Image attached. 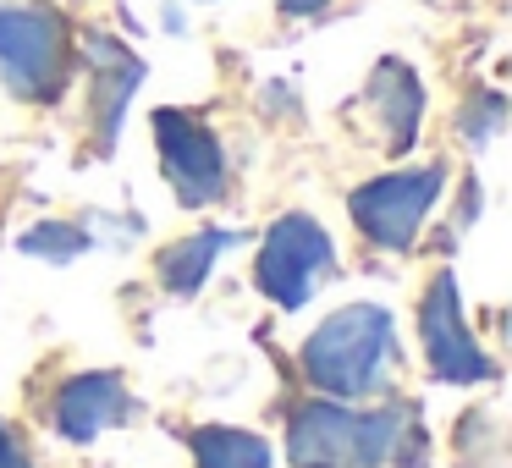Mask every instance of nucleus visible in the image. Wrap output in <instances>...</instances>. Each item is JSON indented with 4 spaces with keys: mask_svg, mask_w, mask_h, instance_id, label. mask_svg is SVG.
<instances>
[{
    "mask_svg": "<svg viewBox=\"0 0 512 468\" xmlns=\"http://www.w3.org/2000/svg\"><path fill=\"white\" fill-rule=\"evenodd\" d=\"M430 435L413 402H336L314 391L287 413V457L292 468H419Z\"/></svg>",
    "mask_w": 512,
    "mask_h": 468,
    "instance_id": "nucleus-1",
    "label": "nucleus"
},
{
    "mask_svg": "<svg viewBox=\"0 0 512 468\" xmlns=\"http://www.w3.org/2000/svg\"><path fill=\"white\" fill-rule=\"evenodd\" d=\"M397 364H402L397 320L380 303H342L336 314H325L320 331L298 353L303 380L336 402L380 397L397 380Z\"/></svg>",
    "mask_w": 512,
    "mask_h": 468,
    "instance_id": "nucleus-2",
    "label": "nucleus"
},
{
    "mask_svg": "<svg viewBox=\"0 0 512 468\" xmlns=\"http://www.w3.org/2000/svg\"><path fill=\"white\" fill-rule=\"evenodd\" d=\"M72 61H78V39L72 23L45 6H0V83L28 105H50L67 94L72 83Z\"/></svg>",
    "mask_w": 512,
    "mask_h": 468,
    "instance_id": "nucleus-3",
    "label": "nucleus"
},
{
    "mask_svg": "<svg viewBox=\"0 0 512 468\" xmlns=\"http://www.w3.org/2000/svg\"><path fill=\"white\" fill-rule=\"evenodd\" d=\"M446 188V166L430 160V166L413 171H386V177H369L364 188H353L347 199V215H353L358 237L369 248H386V254H408L419 243L424 221L435 215Z\"/></svg>",
    "mask_w": 512,
    "mask_h": 468,
    "instance_id": "nucleus-4",
    "label": "nucleus"
},
{
    "mask_svg": "<svg viewBox=\"0 0 512 468\" xmlns=\"http://www.w3.org/2000/svg\"><path fill=\"white\" fill-rule=\"evenodd\" d=\"M331 270H336V243L314 215H303V210L276 215L270 232L259 237L254 281L276 309H303Z\"/></svg>",
    "mask_w": 512,
    "mask_h": 468,
    "instance_id": "nucleus-5",
    "label": "nucleus"
},
{
    "mask_svg": "<svg viewBox=\"0 0 512 468\" xmlns=\"http://www.w3.org/2000/svg\"><path fill=\"white\" fill-rule=\"evenodd\" d=\"M155 149H160V177L171 182V193L182 199V210H204V204L226 199V149L215 138V127H204L193 111H155Z\"/></svg>",
    "mask_w": 512,
    "mask_h": 468,
    "instance_id": "nucleus-6",
    "label": "nucleus"
},
{
    "mask_svg": "<svg viewBox=\"0 0 512 468\" xmlns=\"http://www.w3.org/2000/svg\"><path fill=\"white\" fill-rule=\"evenodd\" d=\"M419 336H424V364L441 386H479L496 380V358L479 347V336L463 320V292L452 270H435L430 292L419 303Z\"/></svg>",
    "mask_w": 512,
    "mask_h": 468,
    "instance_id": "nucleus-7",
    "label": "nucleus"
},
{
    "mask_svg": "<svg viewBox=\"0 0 512 468\" xmlns=\"http://www.w3.org/2000/svg\"><path fill=\"white\" fill-rule=\"evenodd\" d=\"M127 413H133V391H127V380L116 375V369L72 375L67 386L50 397V424H56V435L72 441V446L100 441L105 430L127 424Z\"/></svg>",
    "mask_w": 512,
    "mask_h": 468,
    "instance_id": "nucleus-8",
    "label": "nucleus"
},
{
    "mask_svg": "<svg viewBox=\"0 0 512 468\" xmlns=\"http://www.w3.org/2000/svg\"><path fill=\"white\" fill-rule=\"evenodd\" d=\"M358 111H369L375 138H380L386 155H408L413 138H419V127H424V83H419V72H413L408 61H397V56L375 61Z\"/></svg>",
    "mask_w": 512,
    "mask_h": 468,
    "instance_id": "nucleus-9",
    "label": "nucleus"
},
{
    "mask_svg": "<svg viewBox=\"0 0 512 468\" xmlns=\"http://www.w3.org/2000/svg\"><path fill=\"white\" fill-rule=\"evenodd\" d=\"M83 61H89V89H94V105H89L94 149L105 155V149L122 138V116H127L133 89L144 83V61H138L127 45L105 39V34H89V39H83Z\"/></svg>",
    "mask_w": 512,
    "mask_h": 468,
    "instance_id": "nucleus-10",
    "label": "nucleus"
},
{
    "mask_svg": "<svg viewBox=\"0 0 512 468\" xmlns=\"http://www.w3.org/2000/svg\"><path fill=\"white\" fill-rule=\"evenodd\" d=\"M237 232H226V226H204V232L182 237V243H171L166 254L155 259V276L166 281L177 298H193V292L204 287V276L215 270V259H221V248H232Z\"/></svg>",
    "mask_w": 512,
    "mask_h": 468,
    "instance_id": "nucleus-11",
    "label": "nucleus"
},
{
    "mask_svg": "<svg viewBox=\"0 0 512 468\" xmlns=\"http://www.w3.org/2000/svg\"><path fill=\"white\" fill-rule=\"evenodd\" d=\"M199 468H270V441L259 430H232V424H199L188 435Z\"/></svg>",
    "mask_w": 512,
    "mask_h": 468,
    "instance_id": "nucleus-12",
    "label": "nucleus"
},
{
    "mask_svg": "<svg viewBox=\"0 0 512 468\" xmlns=\"http://www.w3.org/2000/svg\"><path fill=\"white\" fill-rule=\"evenodd\" d=\"M17 248H23L28 259H50V265H67V259L89 254V232L72 221H39L28 226L23 237H17Z\"/></svg>",
    "mask_w": 512,
    "mask_h": 468,
    "instance_id": "nucleus-13",
    "label": "nucleus"
},
{
    "mask_svg": "<svg viewBox=\"0 0 512 468\" xmlns=\"http://www.w3.org/2000/svg\"><path fill=\"white\" fill-rule=\"evenodd\" d=\"M507 127V100H501L496 89H485V94H474V100L463 105V122H457V133L468 138L474 149H485L490 138Z\"/></svg>",
    "mask_w": 512,
    "mask_h": 468,
    "instance_id": "nucleus-14",
    "label": "nucleus"
},
{
    "mask_svg": "<svg viewBox=\"0 0 512 468\" xmlns=\"http://www.w3.org/2000/svg\"><path fill=\"white\" fill-rule=\"evenodd\" d=\"M0 468H34V457H28V446L12 435V424L0 419Z\"/></svg>",
    "mask_w": 512,
    "mask_h": 468,
    "instance_id": "nucleus-15",
    "label": "nucleus"
},
{
    "mask_svg": "<svg viewBox=\"0 0 512 468\" xmlns=\"http://www.w3.org/2000/svg\"><path fill=\"white\" fill-rule=\"evenodd\" d=\"M331 0H276V12L281 17H314V12H325Z\"/></svg>",
    "mask_w": 512,
    "mask_h": 468,
    "instance_id": "nucleus-16",
    "label": "nucleus"
}]
</instances>
